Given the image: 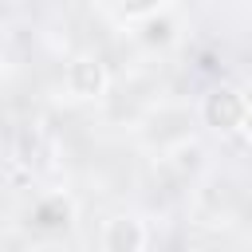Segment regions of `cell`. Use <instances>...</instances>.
I'll return each instance as SVG.
<instances>
[{"label":"cell","mask_w":252,"mask_h":252,"mask_svg":"<svg viewBox=\"0 0 252 252\" xmlns=\"http://www.w3.org/2000/svg\"><path fill=\"white\" fill-rule=\"evenodd\" d=\"M248 98H252L248 91H240V87H232V83H217V87H209V91L201 94L197 114H201V122H205L213 134L232 138V134H240V130H244Z\"/></svg>","instance_id":"6da1fadb"},{"label":"cell","mask_w":252,"mask_h":252,"mask_svg":"<svg viewBox=\"0 0 252 252\" xmlns=\"http://www.w3.org/2000/svg\"><path fill=\"white\" fill-rule=\"evenodd\" d=\"M142 28V39L146 43H169V20H161V16H154V20H146V24H138Z\"/></svg>","instance_id":"8992f818"},{"label":"cell","mask_w":252,"mask_h":252,"mask_svg":"<svg viewBox=\"0 0 252 252\" xmlns=\"http://www.w3.org/2000/svg\"><path fill=\"white\" fill-rule=\"evenodd\" d=\"M240 138L252 146V98H248V118H244V130H240Z\"/></svg>","instance_id":"52a82bcc"},{"label":"cell","mask_w":252,"mask_h":252,"mask_svg":"<svg viewBox=\"0 0 252 252\" xmlns=\"http://www.w3.org/2000/svg\"><path fill=\"white\" fill-rule=\"evenodd\" d=\"M165 0H114V12L126 20V24H146L154 16H161Z\"/></svg>","instance_id":"5b68a950"},{"label":"cell","mask_w":252,"mask_h":252,"mask_svg":"<svg viewBox=\"0 0 252 252\" xmlns=\"http://www.w3.org/2000/svg\"><path fill=\"white\" fill-rule=\"evenodd\" d=\"M150 228L134 213H114L102 220V252H146Z\"/></svg>","instance_id":"277c9868"},{"label":"cell","mask_w":252,"mask_h":252,"mask_svg":"<svg viewBox=\"0 0 252 252\" xmlns=\"http://www.w3.org/2000/svg\"><path fill=\"white\" fill-rule=\"evenodd\" d=\"M63 91L75 102H98L110 91V71L98 55H75L63 67Z\"/></svg>","instance_id":"7a4b0ae2"},{"label":"cell","mask_w":252,"mask_h":252,"mask_svg":"<svg viewBox=\"0 0 252 252\" xmlns=\"http://www.w3.org/2000/svg\"><path fill=\"white\" fill-rule=\"evenodd\" d=\"M24 224H28V232H35V236H63V232H71V224H75V201H71L67 193H43V197L32 201Z\"/></svg>","instance_id":"3957f363"}]
</instances>
